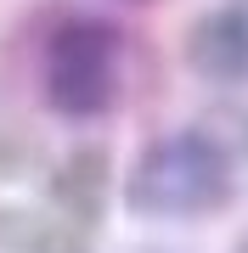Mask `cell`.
Instances as JSON below:
<instances>
[{"label":"cell","instance_id":"obj_3","mask_svg":"<svg viewBox=\"0 0 248 253\" xmlns=\"http://www.w3.org/2000/svg\"><path fill=\"white\" fill-rule=\"evenodd\" d=\"M186 56L203 79H248V0H220L186 34Z\"/></svg>","mask_w":248,"mask_h":253},{"label":"cell","instance_id":"obj_2","mask_svg":"<svg viewBox=\"0 0 248 253\" xmlns=\"http://www.w3.org/2000/svg\"><path fill=\"white\" fill-rule=\"evenodd\" d=\"M130 79V40L119 23L91 11H62L40 34V96L56 118L91 124L107 118Z\"/></svg>","mask_w":248,"mask_h":253},{"label":"cell","instance_id":"obj_1","mask_svg":"<svg viewBox=\"0 0 248 253\" xmlns=\"http://www.w3.org/2000/svg\"><path fill=\"white\" fill-rule=\"evenodd\" d=\"M231 197H237V158L209 129H169L147 141L124 180V203L141 219H169V225L214 219Z\"/></svg>","mask_w":248,"mask_h":253}]
</instances>
